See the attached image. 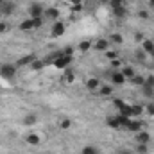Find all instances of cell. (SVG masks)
<instances>
[{
	"instance_id": "b9f144b4",
	"label": "cell",
	"mask_w": 154,
	"mask_h": 154,
	"mask_svg": "<svg viewBox=\"0 0 154 154\" xmlns=\"http://www.w3.org/2000/svg\"><path fill=\"white\" fill-rule=\"evenodd\" d=\"M113 104H115V108H116V109H120V108H122V106H124L125 102H124V100H120V99H116V100L113 102Z\"/></svg>"
},
{
	"instance_id": "83f0119b",
	"label": "cell",
	"mask_w": 154,
	"mask_h": 154,
	"mask_svg": "<svg viewBox=\"0 0 154 154\" xmlns=\"http://www.w3.org/2000/svg\"><path fill=\"white\" fill-rule=\"evenodd\" d=\"M45 65H47L45 61H39V59H34V63H31V68H32V70H41V68H43Z\"/></svg>"
},
{
	"instance_id": "277c9868",
	"label": "cell",
	"mask_w": 154,
	"mask_h": 154,
	"mask_svg": "<svg viewBox=\"0 0 154 154\" xmlns=\"http://www.w3.org/2000/svg\"><path fill=\"white\" fill-rule=\"evenodd\" d=\"M59 9L57 7H47L45 9V13H43V18H47V20H54V22H57L59 20Z\"/></svg>"
},
{
	"instance_id": "6da1fadb",
	"label": "cell",
	"mask_w": 154,
	"mask_h": 154,
	"mask_svg": "<svg viewBox=\"0 0 154 154\" xmlns=\"http://www.w3.org/2000/svg\"><path fill=\"white\" fill-rule=\"evenodd\" d=\"M16 65H9V63H5V65H2L0 66V77H4V79H13V77L16 75Z\"/></svg>"
},
{
	"instance_id": "e0dca14e",
	"label": "cell",
	"mask_w": 154,
	"mask_h": 154,
	"mask_svg": "<svg viewBox=\"0 0 154 154\" xmlns=\"http://www.w3.org/2000/svg\"><path fill=\"white\" fill-rule=\"evenodd\" d=\"M143 111H145V109H143V106H142V104H133V106H131V113H133V118H134V116H140L142 113H143Z\"/></svg>"
},
{
	"instance_id": "836d02e7",
	"label": "cell",
	"mask_w": 154,
	"mask_h": 154,
	"mask_svg": "<svg viewBox=\"0 0 154 154\" xmlns=\"http://www.w3.org/2000/svg\"><path fill=\"white\" fill-rule=\"evenodd\" d=\"M32 20H34V27H36V29H39V27L43 25V22H45L43 16H41V18H32Z\"/></svg>"
},
{
	"instance_id": "7dc6e473",
	"label": "cell",
	"mask_w": 154,
	"mask_h": 154,
	"mask_svg": "<svg viewBox=\"0 0 154 154\" xmlns=\"http://www.w3.org/2000/svg\"><path fill=\"white\" fill-rule=\"evenodd\" d=\"M100 2H102V4H109V0H100Z\"/></svg>"
},
{
	"instance_id": "74e56055",
	"label": "cell",
	"mask_w": 154,
	"mask_h": 154,
	"mask_svg": "<svg viewBox=\"0 0 154 154\" xmlns=\"http://www.w3.org/2000/svg\"><path fill=\"white\" fill-rule=\"evenodd\" d=\"M134 56H136L140 61H143V59H145V52H143L142 48H140V50H136V54H134Z\"/></svg>"
},
{
	"instance_id": "ac0fdd59",
	"label": "cell",
	"mask_w": 154,
	"mask_h": 154,
	"mask_svg": "<svg viewBox=\"0 0 154 154\" xmlns=\"http://www.w3.org/2000/svg\"><path fill=\"white\" fill-rule=\"evenodd\" d=\"M91 47H93V45H91V41H88V39H86V41H81V43L77 45V50H79V52H88Z\"/></svg>"
},
{
	"instance_id": "bcb514c9",
	"label": "cell",
	"mask_w": 154,
	"mask_h": 154,
	"mask_svg": "<svg viewBox=\"0 0 154 154\" xmlns=\"http://www.w3.org/2000/svg\"><path fill=\"white\" fill-rule=\"evenodd\" d=\"M149 7H154V0H149Z\"/></svg>"
},
{
	"instance_id": "ba28073f",
	"label": "cell",
	"mask_w": 154,
	"mask_h": 154,
	"mask_svg": "<svg viewBox=\"0 0 154 154\" xmlns=\"http://www.w3.org/2000/svg\"><path fill=\"white\" fill-rule=\"evenodd\" d=\"M0 7H2V14L4 16H11L14 13V4L13 2H0Z\"/></svg>"
},
{
	"instance_id": "d6a6232c",
	"label": "cell",
	"mask_w": 154,
	"mask_h": 154,
	"mask_svg": "<svg viewBox=\"0 0 154 154\" xmlns=\"http://www.w3.org/2000/svg\"><path fill=\"white\" fill-rule=\"evenodd\" d=\"M65 81H66V82H72V81H74V72H72V70H66V72H65Z\"/></svg>"
},
{
	"instance_id": "2e32d148",
	"label": "cell",
	"mask_w": 154,
	"mask_h": 154,
	"mask_svg": "<svg viewBox=\"0 0 154 154\" xmlns=\"http://www.w3.org/2000/svg\"><path fill=\"white\" fill-rule=\"evenodd\" d=\"M106 124H108L109 127H113V129H122V127H120V120H118V116H109V118L106 120Z\"/></svg>"
},
{
	"instance_id": "f35d334b",
	"label": "cell",
	"mask_w": 154,
	"mask_h": 154,
	"mask_svg": "<svg viewBox=\"0 0 154 154\" xmlns=\"http://www.w3.org/2000/svg\"><path fill=\"white\" fill-rule=\"evenodd\" d=\"M145 86H154V75L145 77Z\"/></svg>"
},
{
	"instance_id": "4fadbf2b",
	"label": "cell",
	"mask_w": 154,
	"mask_h": 154,
	"mask_svg": "<svg viewBox=\"0 0 154 154\" xmlns=\"http://www.w3.org/2000/svg\"><path fill=\"white\" fill-rule=\"evenodd\" d=\"M25 140H27L29 145H39V136L36 133H29V134L25 136Z\"/></svg>"
},
{
	"instance_id": "8992f818",
	"label": "cell",
	"mask_w": 154,
	"mask_h": 154,
	"mask_svg": "<svg viewBox=\"0 0 154 154\" xmlns=\"http://www.w3.org/2000/svg\"><path fill=\"white\" fill-rule=\"evenodd\" d=\"M93 48L97 50V52H106L108 48H109V39L106 38H100L95 41V45H93Z\"/></svg>"
},
{
	"instance_id": "cb8c5ba5",
	"label": "cell",
	"mask_w": 154,
	"mask_h": 154,
	"mask_svg": "<svg viewBox=\"0 0 154 154\" xmlns=\"http://www.w3.org/2000/svg\"><path fill=\"white\" fill-rule=\"evenodd\" d=\"M120 72H122V75L125 77V79H131V77H134V70H133L131 66H124V68H120Z\"/></svg>"
},
{
	"instance_id": "30bf717a",
	"label": "cell",
	"mask_w": 154,
	"mask_h": 154,
	"mask_svg": "<svg viewBox=\"0 0 154 154\" xmlns=\"http://www.w3.org/2000/svg\"><path fill=\"white\" fill-rule=\"evenodd\" d=\"M142 50H143L145 54H151L154 57V41L152 39H143V41H142Z\"/></svg>"
},
{
	"instance_id": "1f68e13d",
	"label": "cell",
	"mask_w": 154,
	"mask_h": 154,
	"mask_svg": "<svg viewBox=\"0 0 154 154\" xmlns=\"http://www.w3.org/2000/svg\"><path fill=\"white\" fill-rule=\"evenodd\" d=\"M61 54H63V56H72V54H74V47H70V45L65 47V48L61 50Z\"/></svg>"
},
{
	"instance_id": "603a6c76",
	"label": "cell",
	"mask_w": 154,
	"mask_h": 154,
	"mask_svg": "<svg viewBox=\"0 0 154 154\" xmlns=\"http://www.w3.org/2000/svg\"><path fill=\"white\" fill-rule=\"evenodd\" d=\"M99 93H100L102 97H109V95L113 93V88H111V86H106V84H104V86H100V88H99Z\"/></svg>"
},
{
	"instance_id": "ffe728a7",
	"label": "cell",
	"mask_w": 154,
	"mask_h": 154,
	"mask_svg": "<svg viewBox=\"0 0 154 154\" xmlns=\"http://www.w3.org/2000/svg\"><path fill=\"white\" fill-rule=\"evenodd\" d=\"M113 14H115L116 18H125L127 16V7L124 5V7H116V9H113Z\"/></svg>"
},
{
	"instance_id": "52a82bcc",
	"label": "cell",
	"mask_w": 154,
	"mask_h": 154,
	"mask_svg": "<svg viewBox=\"0 0 154 154\" xmlns=\"http://www.w3.org/2000/svg\"><path fill=\"white\" fill-rule=\"evenodd\" d=\"M134 140H136V143H149L151 134L147 131H138V133H134Z\"/></svg>"
},
{
	"instance_id": "9c48e42d",
	"label": "cell",
	"mask_w": 154,
	"mask_h": 154,
	"mask_svg": "<svg viewBox=\"0 0 154 154\" xmlns=\"http://www.w3.org/2000/svg\"><path fill=\"white\" fill-rule=\"evenodd\" d=\"M125 129H127V131H131V133H138V131H142V122H140V120L131 118V120H129V124L125 125Z\"/></svg>"
},
{
	"instance_id": "7bdbcfd3",
	"label": "cell",
	"mask_w": 154,
	"mask_h": 154,
	"mask_svg": "<svg viewBox=\"0 0 154 154\" xmlns=\"http://www.w3.org/2000/svg\"><path fill=\"white\" fill-rule=\"evenodd\" d=\"M134 38L138 39V41H143V39H145V38H143V34H142V32H136V34H134Z\"/></svg>"
},
{
	"instance_id": "44dd1931",
	"label": "cell",
	"mask_w": 154,
	"mask_h": 154,
	"mask_svg": "<svg viewBox=\"0 0 154 154\" xmlns=\"http://www.w3.org/2000/svg\"><path fill=\"white\" fill-rule=\"evenodd\" d=\"M131 82L136 84V86H143L145 84V77L140 75V74H134V77H131Z\"/></svg>"
},
{
	"instance_id": "d590c367",
	"label": "cell",
	"mask_w": 154,
	"mask_h": 154,
	"mask_svg": "<svg viewBox=\"0 0 154 154\" xmlns=\"http://www.w3.org/2000/svg\"><path fill=\"white\" fill-rule=\"evenodd\" d=\"M116 154H133V151L127 149V147H120V149L116 151Z\"/></svg>"
},
{
	"instance_id": "ab89813d",
	"label": "cell",
	"mask_w": 154,
	"mask_h": 154,
	"mask_svg": "<svg viewBox=\"0 0 154 154\" xmlns=\"http://www.w3.org/2000/svg\"><path fill=\"white\" fill-rule=\"evenodd\" d=\"M138 16H140V18H143V20H149V16H151V14H149V11H140V13H138Z\"/></svg>"
},
{
	"instance_id": "7402d4cb",
	"label": "cell",
	"mask_w": 154,
	"mask_h": 154,
	"mask_svg": "<svg viewBox=\"0 0 154 154\" xmlns=\"http://www.w3.org/2000/svg\"><path fill=\"white\" fill-rule=\"evenodd\" d=\"M136 154H149V143H136Z\"/></svg>"
},
{
	"instance_id": "8fae6325",
	"label": "cell",
	"mask_w": 154,
	"mask_h": 154,
	"mask_svg": "<svg viewBox=\"0 0 154 154\" xmlns=\"http://www.w3.org/2000/svg\"><path fill=\"white\" fill-rule=\"evenodd\" d=\"M18 27H20V31H23V32H27V31H34V29H36V27H34V20H32V18L23 20Z\"/></svg>"
},
{
	"instance_id": "d6986e66",
	"label": "cell",
	"mask_w": 154,
	"mask_h": 154,
	"mask_svg": "<svg viewBox=\"0 0 154 154\" xmlns=\"http://www.w3.org/2000/svg\"><path fill=\"white\" fill-rule=\"evenodd\" d=\"M86 88H88V90H91V91H93V90H97V88H99V79H97V77L88 79V81H86Z\"/></svg>"
},
{
	"instance_id": "f1b7e54d",
	"label": "cell",
	"mask_w": 154,
	"mask_h": 154,
	"mask_svg": "<svg viewBox=\"0 0 154 154\" xmlns=\"http://www.w3.org/2000/svg\"><path fill=\"white\" fill-rule=\"evenodd\" d=\"M109 5H111V9L124 7V5H125V0H109Z\"/></svg>"
},
{
	"instance_id": "ee69618b",
	"label": "cell",
	"mask_w": 154,
	"mask_h": 154,
	"mask_svg": "<svg viewBox=\"0 0 154 154\" xmlns=\"http://www.w3.org/2000/svg\"><path fill=\"white\" fill-rule=\"evenodd\" d=\"M111 65H113L115 68H118V66H120L122 63H120V59H113V61H111Z\"/></svg>"
},
{
	"instance_id": "c3c4849f",
	"label": "cell",
	"mask_w": 154,
	"mask_h": 154,
	"mask_svg": "<svg viewBox=\"0 0 154 154\" xmlns=\"http://www.w3.org/2000/svg\"><path fill=\"white\" fill-rule=\"evenodd\" d=\"M0 16H2V7H0Z\"/></svg>"
},
{
	"instance_id": "60d3db41",
	"label": "cell",
	"mask_w": 154,
	"mask_h": 154,
	"mask_svg": "<svg viewBox=\"0 0 154 154\" xmlns=\"http://www.w3.org/2000/svg\"><path fill=\"white\" fill-rule=\"evenodd\" d=\"M106 57L113 61V59H115V57H116V54H115V52H111V50H106Z\"/></svg>"
},
{
	"instance_id": "7a4b0ae2",
	"label": "cell",
	"mask_w": 154,
	"mask_h": 154,
	"mask_svg": "<svg viewBox=\"0 0 154 154\" xmlns=\"http://www.w3.org/2000/svg\"><path fill=\"white\" fill-rule=\"evenodd\" d=\"M70 63H72V56H63V54H61L59 57L54 59L52 65H54L56 68H63V70H66V68L70 66Z\"/></svg>"
},
{
	"instance_id": "3957f363",
	"label": "cell",
	"mask_w": 154,
	"mask_h": 154,
	"mask_svg": "<svg viewBox=\"0 0 154 154\" xmlns=\"http://www.w3.org/2000/svg\"><path fill=\"white\" fill-rule=\"evenodd\" d=\"M65 31H66L65 23L57 20V22H54V25H52V29H50V36H52V38H59V36L65 34Z\"/></svg>"
},
{
	"instance_id": "f6af8a7d",
	"label": "cell",
	"mask_w": 154,
	"mask_h": 154,
	"mask_svg": "<svg viewBox=\"0 0 154 154\" xmlns=\"http://www.w3.org/2000/svg\"><path fill=\"white\" fill-rule=\"evenodd\" d=\"M72 2H74L75 5H81V0H72Z\"/></svg>"
},
{
	"instance_id": "7c38bea8",
	"label": "cell",
	"mask_w": 154,
	"mask_h": 154,
	"mask_svg": "<svg viewBox=\"0 0 154 154\" xmlns=\"http://www.w3.org/2000/svg\"><path fill=\"white\" fill-rule=\"evenodd\" d=\"M34 56L32 54H29V56H23V57H20L18 61H16V66H27V65H31V63H34Z\"/></svg>"
},
{
	"instance_id": "f546056e",
	"label": "cell",
	"mask_w": 154,
	"mask_h": 154,
	"mask_svg": "<svg viewBox=\"0 0 154 154\" xmlns=\"http://www.w3.org/2000/svg\"><path fill=\"white\" fill-rule=\"evenodd\" d=\"M143 95L149 97V99L154 97V86H145V84H143Z\"/></svg>"
},
{
	"instance_id": "5bb4252c",
	"label": "cell",
	"mask_w": 154,
	"mask_h": 154,
	"mask_svg": "<svg viewBox=\"0 0 154 154\" xmlns=\"http://www.w3.org/2000/svg\"><path fill=\"white\" fill-rule=\"evenodd\" d=\"M111 82H113V84H124V82H125V77L122 75V72L118 70V72H115V74L111 75Z\"/></svg>"
},
{
	"instance_id": "681fc988",
	"label": "cell",
	"mask_w": 154,
	"mask_h": 154,
	"mask_svg": "<svg viewBox=\"0 0 154 154\" xmlns=\"http://www.w3.org/2000/svg\"><path fill=\"white\" fill-rule=\"evenodd\" d=\"M152 41H154V39H152Z\"/></svg>"
},
{
	"instance_id": "5b68a950",
	"label": "cell",
	"mask_w": 154,
	"mask_h": 154,
	"mask_svg": "<svg viewBox=\"0 0 154 154\" xmlns=\"http://www.w3.org/2000/svg\"><path fill=\"white\" fill-rule=\"evenodd\" d=\"M43 13H45V9L41 7V4H31V5H29V14H31V18H41Z\"/></svg>"
},
{
	"instance_id": "f907efd6",
	"label": "cell",
	"mask_w": 154,
	"mask_h": 154,
	"mask_svg": "<svg viewBox=\"0 0 154 154\" xmlns=\"http://www.w3.org/2000/svg\"><path fill=\"white\" fill-rule=\"evenodd\" d=\"M152 99H154V97H152Z\"/></svg>"
},
{
	"instance_id": "e575fe53",
	"label": "cell",
	"mask_w": 154,
	"mask_h": 154,
	"mask_svg": "<svg viewBox=\"0 0 154 154\" xmlns=\"http://www.w3.org/2000/svg\"><path fill=\"white\" fill-rule=\"evenodd\" d=\"M9 31V25L5 23V22H0V34H4V32H7Z\"/></svg>"
},
{
	"instance_id": "9a60e30c",
	"label": "cell",
	"mask_w": 154,
	"mask_h": 154,
	"mask_svg": "<svg viewBox=\"0 0 154 154\" xmlns=\"http://www.w3.org/2000/svg\"><path fill=\"white\" fill-rule=\"evenodd\" d=\"M118 115L127 116V118H133V113H131V106H129V104H124V106L118 109Z\"/></svg>"
},
{
	"instance_id": "d4e9b609",
	"label": "cell",
	"mask_w": 154,
	"mask_h": 154,
	"mask_svg": "<svg viewBox=\"0 0 154 154\" xmlns=\"http://www.w3.org/2000/svg\"><path fill=\"white\" fill-rule=\"evenodd\" d=\"M36 122H38V116L32 115V113H31V115H25V118H23V124H25V125H34Z\"/></svg>"
},
{
	"instance_id": "484cf974",
	"label": "cell",
	"mask_w": 154,
	"mask_h": 154,
	"mask_svg": "<svg viewBox=\"0 0 154 154\" xmlns=\"http://www.w3.org/2000/svg\"><path fill=\"white\" fill-rule=\"evenodd\" d=\"M81 154H100V152H99L97 147H93V145H86V147H82V152Z\"/></svg>"
},
{
	"instance_id": "4316f807",
	"label": "cell",
	"mask_w": 154,
	"mask_h": 154,
	"mask_svg": "<svg viewBox=\"0 0 154 154\" xmlns=\"http://www.w3.org/2000/svg\"><path fill=\"white\" fill-rule=\"evenodd\" d=\"M70 125H72V120H70V118H63V120L59 122V127H61L63 131H66V129H70Z\"/></svg>"
},
{
	"instance_id": "8d00e7d4",
	"label": "cell",
	"mask_w": 154,
	"mask_h": 154,
	"mask_svg": "<svg viewBox=\"0 0 154 154\" xmlns=\"http://www.w3.org/2000/svg\"><path fill=\"white\" fill-rule=\"evenodd\" d=\"M145 113L149 116H154V104H149V106L145 108Z\"/></svg>"
},
{
	"instance_id": "4dcf8cb0",
	"label": "cell",
	"mask_w": 154,
	"mask_h": 154,
	"mask_svg": "<svg viewBox=\"0 0 154 154\" xmlns=\"http://www.w3.org/2000/svg\"><path fill=\"white\" fill-rule=\"evenodd\" d=\"M109 41H113V43H116V45H122V41H124V38H122V34H118V32H115V34H111V38H109Z\"/></svg>"
}]
</instances>
